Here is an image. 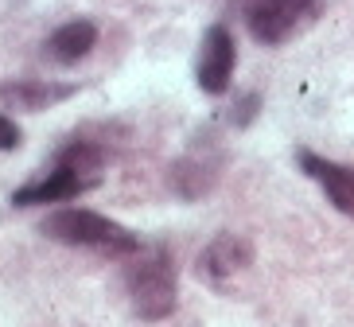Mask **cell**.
<instances>
[{"mask_svg":"<svg viewBox=\"0 0 354 327\" xmlns=\"http://www.w3.org/2000/svg\"><path fill=\"white\" fill-rule=\"evenodd\" d=\"M105 180V144L86 137L66 140L47 168L28 180L24 187L12 191L16 207H47V203H66L78 199L86 191H94Z\"/></svg>","mask_w":354,"mask_h":327,"instance_id":"obj_1","label":"cell"},{"mask_svg":"<svg viewBox=\"0 0 354 327\" xmlns=\"http://www.w3.org/2000/svg\"><path fill=\"white\" fill-rule=\"evenodd\" d=\"M39 230L51 242L74 245V250H90V254H102V257H117V261H129L145 245L129 226L105 218L97 211H86V207H59V211H51L43 218Z\"/></svg>","mask_w":354,"mask_h":327,"instance_id":"obj_2","label":"cell"},{"mask_svg":"<svg viewBox=\"0 0 354 327\" xmlns=\"http://www.w3.org/2000/svg\"><path fill=\"white\" fill-rule=\"evenodd\" d=\"M125 292L140 319L156 324L176 312V257L160 242L140 245L125 261Z\"/></svg>","mask_w":354,"mask_h":327,"instance_id":"obj_3","label":"cell"},{"mask_svg":"<svg viewBox=\"0 0 354 327\" xmlns=\"http://www.w3.org/2000/svg\"><path fill=\"white\" fill-rule=\"evenodd\" d=\"M323 0H241V20L265 47H281L304 28H312Z\"/></svg>","mask_w":354,"mask_h":327,"instance_id":"obj_4","label":"cell"},{"mask_svg":"<svg viewBox=\"0 0 354 327\" xmlns=\"http://www.w3.org/2000/svg\"><path fill=\"white\" fill-rule=\"evenodd\" d=\"M234 66H238V43L234 32L226 24H210L203 43H198V59H195V82L203 94H226L230 78H234Z\"/></svg>","mask_w":354,"mask_h":327,"instance_id":"obj_5","label":"cell"},{"mask_svg":"<svg viewBox=\"0 0 354 327\" xmlns=\"http://www.w3.org/2000/svg\"><path fill=\"white\" fill-rule=\"evenodd\" d=\"M250 265H253V242L245 234L222 230L203 245V254H198V277L210 281L214 288H226L230 281H238Z\"/></svg>","mask_w":354,"mask_h":327,"instance_id":"obj_6","label":"cell"},{"mask_svg":"<svg viewBox=\"0 0 354 327\" xmlns=\"http://www.w3.org/2000/svg\"><path fill=\"white\" fill-rule=\"evenodd\" d=\"M296 160H300L304 176H308V180H315L323 187V195L331 199L335 211L346 214V218L354 222V168H351V164L327 160V156H319V152H312V148H300V152H296Z\"/></svg>","mask_w":354,"mask_h":327,"instance_id":"obj_7","label":"cell"},{"mask_svg":"<svg viewBox=\"0 0 354 327\" xmlns=\"http://www.w3.org/2000/svg\"><path fill=\"white\" fill-rule=\"evenodd\" d=\"M74 94H78L74 82H51V78H20V82L0 86L4 102H12V106H20V109H32V113L59 106V102H66Z\"/></svg>","mask_w":354,"mask_h":327,"instance_id":"obj_8","label":"cell"},{"mask_svg":"<svg viewBox=\"0 0 354 327\" xmlns=\"http://www.w3.org/2000/svg\"><path fill=\"white\" fill-rule=\"evenodd\" d=\"M94 47H97V24L94 20H66L47 35V55L63 66L86 59Z\"/></svg>","mask_w":354,"mask_h":327,"instance_id":"obj_9","label":"cell"},{"mask_svg":"<svg viewBox=\"0 0 354 327\" xmlns=\"http://www.w3.org/2000/svg\"><path fill=\"white\" fill-rule=\"evenodd\" d=\"M218 168H222L218 156L191 152V156H183L176 168H171V187H176L183 199H198V195H207V191L214 187V180H218Z\"/></svg>","mask_w":354,"mask_h":327,"instance_id":"obj_10","label":"cell"},{"mask_svg":"<svg viewBox=\"0 0 354 327\" xmlns=\"http://www.w3.org/2000/svg\"><path fill=\"white\" fill-rule=\"evenodd\" d=\"M20 140H24L20 125H16L8 113H0V152H12V148H20Z\"/></svg>","mask_w":354,"mask_h":327,"instance_id":"obj_11","label":"cell"}]
</instances>
